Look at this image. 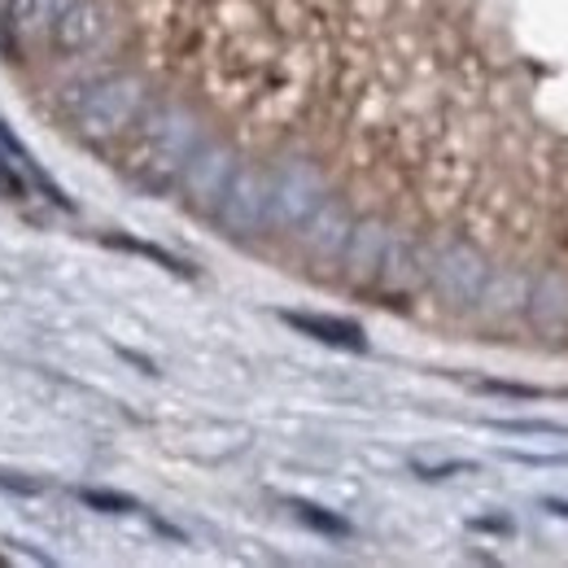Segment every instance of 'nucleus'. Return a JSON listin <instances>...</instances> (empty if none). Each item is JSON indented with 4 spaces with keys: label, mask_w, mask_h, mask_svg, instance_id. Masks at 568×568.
Instances as JSON below:
<instances>
[{
    "label": "nucleus",
    "mask_w": 568,
    "mask_h": 568,
    "mask_svg": "<svg viewBox=\"0 0 568 568\" xmlns=\"http://www.w3.org/2000/svg\"><path fill=\"white\" fill-rule=\"evenodd\" d=\"M202 144V128L197 119L175 105V101H162L153 110H144V128H141V153L132 162V175L141 180L144 189H171L189 162V153Z\"/></svg>",
    "instance_id": "f257e3e1"
},
{
    "label": "nucleus",
    "mask_w": 568,
    "mask_h": 568,
    "mask_svg": "<svg viewBox=\"0 0 568 568\" xmlns=\"http://www.w3.org/2000/svg\"><path fill=\"white\" fill-rule=\"evenodd\" d=\"M144 114V83L132 71H110L92 79L74 105V128L83 141H114L136 128Z\"/></svg>",
    "instance_id": "f03ea898"
},
{
    "label": "nucleus",
    "mask_w": 568,
    "mask_h": 568,
    "mask_svg": "<svg viewBox=\"0 0 568 568\" xmlns=\"http://www.w3.org/2000/svg\"><path fill=\"white\" fill-rule=\"evenodd\" d=\"M211 214L232 236H258L272 223V171L254 162H236Z\"/></svg>",
    "instance_id": "7ed1b4c3"
},
{
    "label": "nucleus",
    "mask_w": 568,
    "mask_h": 568,
    "mask_svg": "<svg viewBox=\"0 0 568 568\" xmlns=\"http://www.w3.org/2000/svg\"><path fill=\"white\" fill-rule=\"evenodd\" d=\"M425 276L450 306H477L490 267H486V258H481L473 245H464V241H442V245L428 254Z\"/></svg>",
    "instance_id": "20e7f679"
},
{
    "label": "nucleus",
    "mask_w": 568,
    "mask_h": 568,
    "mask_svg": "<svg viewBox=\"0 0 568 568\" xmlns=\"http://www.w3.org/2000/svg\"><path fill=\"white\" fill-rule=\"evenodd\" d=\"M324 197H328V193H324V180H320V171H315L311 162L288 158V162H281V166L272 171V223H281V227H302Z\"/></svg>",
    "instance_id": "39448f33"
},
{
    "label": "nucleus",
    "mask_w": 568,
    "mask_h": 568,
    "mask_svg": "<svg viewBox=\"0 0 568 568\" xmlns=\"http://www.w3.org/2000/svg\"><path fill=\"white\" fill-rule=\"evenodd\" d=\"M105 31H110V13L101 0H67L44 40L58 58H79V53L97 49L105 40Z\"/></svg>",
    "instance_id": "423d86ee"
},
{
    "label": "nucleus",
    "mask_w": 568,
    "mask_h": 568,
    "mask_svg": "<svg viewBox=\"0 0 568 568\" xmlns=\"http://www.w3.org/2000/svg\"><path fill=\"white\" fill-rule=\"evenodd\" d=\"M232 166H236V158H232V149L223 141H202L193 153H189V162H184V171H180V189H184V197H189V206L193 211H214V202H219V193H223V184H227V175H232Z\"/></svg>",
    "instance_id": "0eeeda50"
},
{
    "label": "nucleus",
    "mask_w": 568,
    "mask_h": 568,
    "mask_svg": "<svg viewBox=\"0 0 568 568\" xmlns=\"http://www.w3.org/2000/svg\"><path fill=\"white\" fill-rule=\"evenodd\" d=\"M525 311H529V324L542 333V337H565L568 333V281L560 272H542L538 281L525 288Z\"/></svg>",
    "instance_id": "6e6552de"
},
{
    "label": "nucleus",
    "mask_w": 568,
    "mask_h": 568,
    "mask_svg": "<svg viewBox=\"0 0 568 568\" xmlns=\"http://www.w3.org/2000/svg\"><path fill=\"white\" fill-rule=\"evenodd\" d=\"M351 227H355V214L346 211V202L324 197L297 232H302V241H306L311 254H320V258H342V250H346V241H351Z\"/></svg>",
    "instance_id": "1a4fd4ad"
},
{
    "label": "nucleus",
    "mask_w": 568,
    "mask_h": 568,
    "mask_svg": "<svg viewBox=\"0 0 568 568\" xmlns=\"http://www.w3.org/2000/svg\"><path fill=\"white\" fill-rule=\"evenodd\" d=\"M425 250L403 236V232H389L385 236V254H381V267H376V281L385 288H412V284L425 276Z\"/></svg>",
    "instance_id": "9d476101"
},
{
    "label": "nucleus",
    "mask_w": 568,
    "mask_h": 568,
    "mask_svg": "<svg viewBox=\"0 0 568 568\" xmlns=\"http://www.w3.org/2000/svg\"><path fill=\"white\" fill-rule=\"evenodd\" d=\"M385 223H376V219H363L351 227V241H346V250H342V258H346V276L355 284H367L376 281V267H381V254H385Z\"/></svg>",
    "instance_id": "9b49d317"
},
{
    "label": "nucleus",
    "mask_w": 568,
    "mask_h": 568,
    "mask_svg": "<svg viewBox=\"0 0 568 568\" xmlns=\"http://www.w3.org/2000/svg\"><path fill=\"white\" fill-rule=\"evenodd\" d=\"M62 4L67 0H9V27L27 40H40V36H49Z\"/></svg>",
    "instance_id": "f8f14e48"
},
{
    "label": "nucleus",
    "mask_w": 568,
    "mask_h": 568,
    "mask_svg": "<svg viewBox=\"0 0 568 568\" xmlns=\"http://www.w3.org/2000/svg\"><path fill=\"white\" fill-rule=\"evenodd\" d=\"M520 302H525V281H520L516 272H507V267H490L477 306H486L490 315H507V311H516Z\"/></svg>",
    "instance_id": "ddd939ff"
},
{
    "label": "nucleus",
    "mask_w": 568,
    "mask_h": 568,
    "mask_svg": "<svg viewBox=\"0 0 568 568\" xmlns=\"http://www.w3.org/2000/svg\"><path fill=\"white\" fill-rule=\"evenodd\" d=\"M284 320H288L293 328H302V333L328 342V346H346V351H363V346H367L363 333H358V324H346V320H324V315H284Z\"/></svg>",
    "instance_id": "4468645a"
},
{
    "label": "nucleus",
    "mask_w": 568,
    "mask_h": 568,
    "mask_svg": "<svg viewBox=\"0 0 568 568\" xmlns=\"http://www.w3.org/2000/svg\"><path fill=\"white\" fill-rule=\"evenodd\" d=\"M297 516H302L306 525H315V529H324V534H346V520H337V516H328L324 507H311V503H297Z\"/></svg>",
    "instance_id": "2eb2a0df"
},
{
    "label": "nucleus",
    "mask_w": 568,
    "mask_h": 568,
    "mask_svg": "<svg viewBox=\"0 0 568 568\" xmlns=\"http://www.w3.org/2000/svg\"><path fill=\"white\" fill-rule=\"evenodd\" d=\"M83 503H88V507H97V511H110V516H114V511H132V507H136L128 495H110V490H83Z\"/></svg>",
    "instance_id": "dca6fc26"
}]
</instances>
